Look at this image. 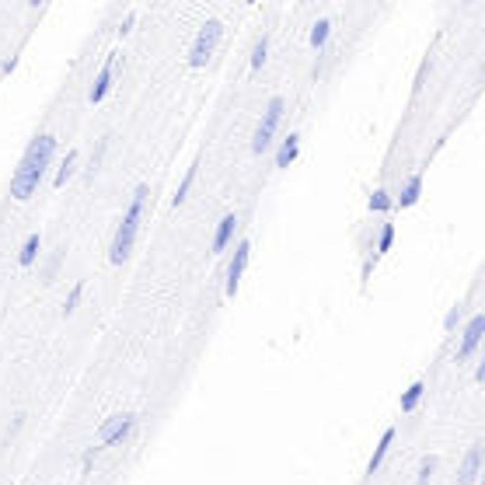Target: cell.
Wrapping results in <instances>:
<instances>
[{
    "label": "cell",
    "instance_id": "83f0119b",
    "mask_svg": "<svg viewBox=\"0 0 485 485\" xmlns=\"http://www.w3.org/2000/svg\"><path fill=\"white\" fill-rule=\"evenodd\" d=\"M25 419H28L25 412H14V419H11V426H7V440H14V436L21 433V426H25Z\"/></svg>",
    "mask_w": 485,
    "mask_h": 485
},
{
    "label": "cell",
    "instance_id": "9c48e42d",
    "mask_svg": "<svg viewBox=\"0 0 485 485\" xmlns=\"http://www.w3.org/2000/svg\"><path fill=\"white\" fill-rule=\"evenodd\" d=\"M115 63H119V53H108L105 63H101V70H98L95 84H91V95H88L91 105H101V101L108 98V91H112V77H115Z\"/></svg>",
    "mask_w": 485,
    "mask_h": 485
},
{
    "label": "cell",
    "instance_id": "d4e9b609",
    "mask_svg": "<svg viewBox=\"0 0 485 485\" xmlns=\"http://www.w3.org/2000/svg\"><path fill=\"white\" fill-rule=\"evenodd\" d=\"M60 262H63V252H56L49 262H46V273H42V283H53L56 280V273H60Z\"/></svg>",
    "mask_w": 485,
    "mask_h": 485
},
{
    "label": "cell",
    "instance_id": "8fae6325",
    "mask_svg": "<svg viewBox=\"0 0 485 485\" xmlns=\"http://www.w3.org/2000/svg\"><path fill=\"white\" fill-rule=\"evenodd\" d=\"M419 195H422V175L415 172V175H408V179H405L401 193L391 199V206H398V209H408V206H415V202H419Z\"/></svg>",
    "mask_w": 485,
    "mask_h": 485
},
{
    "label": "cell",
    "instance_id": "6da1fadb",
    "mask_svg": "<svg viewBox=\"0 0 485 485\" xmlns=\"http://www.w3.org/2000/svg\"><path fill=\"white\" fill-rule=\"evenodd\" d=\"M53 157H56V136H53V133H42V136H35V140L28 143L21 164H18L14 175H11V195H14L18 202H28L32 195L39 193V186H42L49 164H53Z\"/></svg>",
    "mask_w": 485,
    "mask_h": 485
},
{
    "label": "cell",
    "instance_id": "9a60e30c",
    "mask_svg": "<svg viewBox=\"0 0 485 485\" xmlns=\"http://www.w3.org/2000/svg\"><path fill=\"white\" fill-rule=\"evenodd\" d=\"M77 161H81V154L70 147V150H67V157L60 161V172H56V179H53V186H56V189H63V186L74 179V172H77Z\"/></svg>",
    "mask_w": 485,
    "mask_h": 485
},
{
    "label": "cell",
    "instance_id": "cb8c5ba5",
    "mask_svg": "<svg viewBox=\"0 0 485 485\" xmlns=\"http://www.w3.org/2000/svg\"><path fill=\"white\" fill-rule=\"evenodd\" d=\"M370 209H374V213H388L391 209V193L388 189H377V193L370 195Z\"/></svg>",
    "mask_w": 485,
    "mask_h": 485
},
{
    "label": "cell",
    "instance_id": "30bf717a",
    "mask_svg": "<svg viewBox=\"0 0 485 485\" xmlns=\"http://www.w3.org/2000/svg\"><path fill=\"white\" fill-rule=\"evenodd\" d=\"M234 231H238V213H227V216L216 224V234H213V245H209V252H213V255L227 252V245L234 241Z\"/></svg>",
    "mask_w": 485,
    "mask_h": 485
},
{
    "label": "cell",
    "instance_id": "484cf974",
    "mask_svg": "<svg viewBox=\"0 0 485 485\" xmlns=\"http://www.w3.org/2000/svg\"><path fill=\"white\" fill-rule=\"evenodd\" d=\"M98 454H101V447H98V444H91V447L84 451V458H81V472H84V475L91 472V465L98 461Z\"/></svg>",
    "mask_w": 485,
    "mask_h": 485
},
{
    "label": "cell",
    "instance_id": "7c38bea8",
    "mask_svg": "<svg viewBox=\"0 0 485 485\" xmlns=\"http://www.w3.org/2000/svg\"><path fill=\"white\" fill-rule=\"evenodd\" d=\"M391 444H394V426H388V429H384L381 444L374 447V454H370V461H367V479H374V475L381 472V465H384V458H388Z\"/></svg>",
    "mask_w": 485,
    "mask_h": 485
},
{
    "label": "cell",
    "instance_id": "3957f363",
    "mask_svg": "<svg viewBox=\"0 0 485 485\" xmlns=\"http://www.w3.org/2000/svg\"><path fill=\"white\" fill-rule=\"evenodd\" d=\"M220 39H224V21H220V18H209V21L195 32V42H193V49H189V67H193V70L206 67V63L213 60Z\"/></svg>",
    "mask_w": 485,
    "mask_h": 485
},
{
    "label": "cell",
    "instance_id": "7a4b0ae2",
    "mask_svg": "<svg viewBox=\"0 0 485 485\" xmlns=\"http://www.w3.org/2000/svg\"><path fill=\"white\" fill-rule=\"evenodd\" d=\"M147 195H150V186L147 182H140L133 189V202L122 213V220L115 227V238H112V248H108V262L112 266H122L133 255V245H136V234H140V220H143V209H147Z\"/></svg>",
    "mask_w": 485,
    "mask_h": 485
},
{
    "label": "cell",
    "instance_id": "44dd1931",
    "mask_svg": "<svg viewBox=\"0 0 485 485\" xmlns=\"http://www.w3.org/2000/svg\"><path fill=\"white\" fill-rule=\"evenodd\" d=\"M81 297H84V283H74V290L67 293V300H63V318H70L81 307Z\"/></svg>",
    "mask_w": 485,
    "mask_h": 485
},
{
    "label": "cell",
    "instance_id": "7402d4cb",
    "mask_svg": "<svg viewBox=\"0 0 485 485\" xmlns=\"http://www.w3.org/2000/svg\"><path fill=\"white\" fill-rule=\"evenodd\" d=\"M391 245H394V224H384V227H381V238H377V252H374V259H381L384 252H391Z\"/></svg>",
    "mask_w": 485,
    "mask_h": 485
},
{
    "label": "cell",
    "instance_id": "5b68a950",
    "mask_svg": "<svg viewBox=\"0 0 485 485\" xmlns=\"http://www.w3.org/2000/svg\"><path fill=\"white\" fill-rule=\"evenodd\" d=\"M133 429H136V415H133V412H115V415H108V419L98 426V447H101V451H105V447H115V444L129 440Z\"/></svg>",
    "mask_w": 485,
    "mask_h": 485
},
{
    "label": "cell",
    "instance_id": "ac0fdd59",
    "mask_svg": "<svg viewBox=\"0 0 485 485\" xmlns=\"http://www.w3.org/2000/svg\"><path fill=\"white\" fill-rule=\"evenodd\" d=\"M195 168H199V164H193V168L186 172L182 186H179V189H175V195H172V206H182V202L189 199V189H193V182H195Z\"/></svg>",
    "mask_w": 485,
    "mask_h": 485
},
{
    "label": "cell",
    "instance_id": "8992f818",
    "mask_svg": "<svg viewBox=\"0 0 485 485\" xmlns=\"http://www.w3.org/2000/svg\"><path fill=\"white\" fill-rule=\"evenodd\" d=\"M248 259H252V241L241 238V241L234 245V259H231V266H227V283H224V293H227V297H234V293L241 290V276H245V269H248Z\"/></svg>",
    "mask_w": 485,
    "mask_h": 485
},
{
    "label": "cell",
    "instance_id": "e0dca14e",
    "mask_svg": "<svg viewBox=\"0 0 485 485\" xmlns=\"http://www.w3.org/2000/svg\"><path fill=\"white\" fill-rule=\"evenodd\" d=\"M328 35H332V18H318V21L311 25V46H314V49H325Z\"/></svg>",
    "mask_w": 485,
    "mask_h": 485
},
{
    "label": "cell",
    "instance_id": "d6986e66",
    "mask_svg": "<svg viewBox=\"0 0 485 485\" xmlns=\"http://www.w3.org/2000/svg\"><path fill=\"white\" fill-rule=\"evenodd\" d=\"M433 472H436V458H433V454H426V458L419 461V472H415V485H429V482H433Z\"/></svg>",
    "mask_w": 485,
    "mask_h": 485
},
{
    "label": "cell",
    "instance_id": "2e32d148",
    "mask_svg": "<svg viewBox=\"0 0 485 485\" xmlns=\"http://www.w3.org/2000/svg\"><path fill=\"white\" fill-rule=\"evenodd\" d=\"M422 394H426V381H412L408 388H405V394H401V412L408 415V412H415L419 408V401H422Z\"/></svg>",
    "mask_w": 485,
    "mask_h": 485
},
{
    "label": "cell",
    "instance_id": "52a82bcc",
    "mask_svg": "<svg viewBox=\"0 0 485 485\" xmlns=\"http://www.w3.org/2000/svg\"><path fill=\"white\" fill-rule=\"evenodd\" d=\"M485 339V314H472L468 318V325H465V332H461V342H458V360H472L475 356V349L482 346Z\"/></svg>",
    "mask_w": 485,
    "mask_h": 485
},
{
    "label": "cell",
    "instance_id": "277c9868",
    "mask_svg": "<svg viewBox=\"0 0 485 485\" xmlns=\"http://www.w3.org/2000/svg\"><path fill=\"white\" fill-rule=\"evenodd\" d=\"M283 112H287V101L280 95L269 98V105H266V112H262V122H259V129H255V136H252V154H266V150H269V143H273V136H276V129H280V122H283Z\"/></svg>",
    "mask_w": 485,
    "mask_h": 485
},
{
    "label": "cell",
    "instance_id": "5bb4252c",
    "mask_svg": "<svg viewBox=\"0 0 485 485\" xmlns=\"http://www.w3.org/2000/svg\"><path fill=\"white\" fill-rule=\"evenodd\" d=\"M39 248H42V234H39V231H32V234L25 238L21 252H18V266H21V269L35 266V259H39Z\"/></svg>",
    "mask_w": 485,
    "mask_h": 485
},
{
    "label": "cell",
    "instance_id": "f1b7e54d",
    "mask_svg": "<svg viewBox=\"0 0 485 485\" xmlns=\"http://www.w3.org/2000/svg\"><path fill=\"white\" fill-rule=\"evenodd\" d=\"M133 25H136V11H129V14H126V21H122L119 35H129V32H133Z\"/></svg>",
    "mask_w": 485,
    "mask_h": 485
},
{
    "label": "cell",
    "instance_id": "ba28073f",
    "mask_svg": "<svg viewBox=\"0 0 485 485\" xmlns=\"http://www.w3.org/2000/svg\"><path fill=\"white\" fill-rule=\"evenodd\" d=\"M482 479V440H475L465 458H461V468H458V485H479Z\"/></svg>",
    "mask_w": 485,
    "mask_h": 485
},
{
    "label": "cell",
    "instance_id": "4fadbf2b",
    "mask_svg": "<svg viewBox=\"0 0 485 485\" xmlns=\"http://www.w3.org/2000/svg\"><path fill=\"white\" fill-rule=\"evenodd\" d=\"M297 154H300V133L283 136V143H280V150H276V168H280V172L290 168L293 161H297Z\"/></svg>",
    "mask_w": 485,
    "mask_h": 485
},
{
    "label": "cell",
    "instance_id": "603a6c76",
    "mask_svg": "<svg viewBox=\"0 0 485 485\" xmlns=\"http://www.w3.org/2000/svg\"><path fill=\"white\" fill-rule=\"evenodd\" d=\"M105 150H108V136H101L95 147V154H91V164H88V179H95L98 168H101V157H105Z\"/></svg>",
    "mask_w": 485,
    "mask_h": 485
},
{
    "label": "cell",
    "instance_id": "4316f807",
    "mask_svg": "<svg viewBox=\"0 0 485 485\" xmlns=\"http://www.w3.org/2000/svg\"><path fill=\"white\" fill-rule=\"evenodd\" d=\"M458 325H461V304H454V307L447 311V318H444V328H447V332H454Z\"/></svg>",
    "mask_w": 485,
    "mask_h": 485
},
{
    "label": "cell",
    "instance_id": "ffe728a7",
    "mask_svg": "<svg viewBox=\"0 0 485 485\" xmlns=\"http://www.w3.org/2000/svg\"><path fill=\"white\" fill-rule=\"evenodd\" d=\"M266 60H269V35H262V39L255 42V49H252V70H262Z\"/></svg>",
    "mask_w": 485,
    "mask_h": 485
},
{
    "label": "cell",
    "instance_id": "f546056e",
    "mask_svg": "<svg viewBox=\"0 0 485 485\" xmlns=\"http://www.w3.org/2000/svg\"><path fill=\"white\" fill-rule=\"evenodd\" d=\"M14 67H18V56H11V60H4V67H0V70H4V74H11Z\"/></svg>",
    "mask_w": 485,
    "mask_h": 485
}]
</instances>
